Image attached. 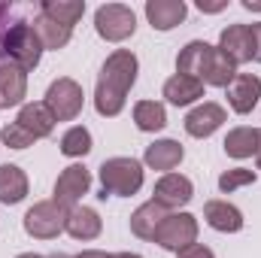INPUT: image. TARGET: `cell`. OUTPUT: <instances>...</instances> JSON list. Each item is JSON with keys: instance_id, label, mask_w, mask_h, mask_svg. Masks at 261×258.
Wrapping results in <instances>:
<instances>
[{"instance_id": "obj_17", "label": "cell", "mask_w": 261, "mask_h": 258, "mask_svg": "<svg viewBox=\"0 0 261 258\" xmlns=\"http://www.w3.org/2000/svg\"><path fill=\"white\" fill-rule=\"evenodd\" d=\"M64 231L73 237V240H82V243H88V240H97L100 237V231H103V219H100V213L97 210H91V207H73L70 213H67V225Z\"/></svg>"}, {"instance_id": "obj_26", "label": "cell", "mask_w": 261, "mask_h": 258, "mask_svg": "<svg viewBox=\"0 0 261 258\" xmlns=\"http://www.w3.org/2000/svg\"><path fill=\"white\" fill-rule=\"evenodd\" d=\"M40 12L49 15V18H55L58 24H64V28L73 31L76 21L85 15V0H43Z\"/></svg>"}, {"instance_id": "obj_37", "label": "cell", "mask_w": 261, "mask_h": 258, "mask_svg": "<svg viewBox=\"0 0 261 258\" xmlns=\"http://www.w3.org/2000/svg\"><path fill=\"white\" fill-rule=\"evenodd\" d=\"M15 258H46V255H37V252H21V255H15Z\"/></svg>"}, {"instance_id": "obj_30", "label": "cell", "mask_w": 261, "mask_h": 258, "mask_svg": "<svg viewBox=\"0 0 261 258\" xmlns=\"http://www.w3.org/2000/svg\"><path fill=\"white\" fill-rule=\"evenodd\" d=\"M0 140H3L9 149H28V146H34V143H37V140L28 134V131L18 125V122H9V125H3V131H0Z\"/></svg>"}, {"instance_id": "obj_36", "label": "cell", "mask_w": 261, "mask_h": 258, "mask_svg": "<svg viewBox=\"0 0 261 258\" xmlns=\"http://www.w3.org/2000/svg\"><path fill=\"white\" fill-rule=\"evenodd\" d=\"M113 258H143V255L140 252H116Z\"/></svg>"}, {"instance_id": "obj_29", "label": "cell", "mask_w": 261, "mask_h": 258, "mask_svg": "<svg viewBox=\"0 0 261 258\" xmlns=\"http://www.w3.org/2000/svg\"><path fill=\"white\" fill-rule=\"evenodd\" d=\"M258 179V170H249V167H231L219 176V192L222 194H231L237 189H246Z\"/></svg>"}, {"instance_id": "obj_12", "label": "cell", "mask_w": 261, "mask_h": 258, "mask_svg": "<svg viewBox=\"0 0 261 258\" xmlns=\"http://www.w3.org/2000/svg\"><path fill=\"white\" fill-rule=\"evenodd\" d=\"M182 158H186L182 143L164 137V140H155V143L146 146V152H143V167H149V170H161V173H173V170L182 164Z\"/></svg>"}, {"instance_id": "obj_5", "label": "cell", "mask_w": 261, "mask_h": 258, "mask_svg": "<svg viewBox=\"0 0 261 258\" xmlns=\"http://www.w3.org/2000/svg\"><path fill=\"white\" fill-rule=\"evenodd\" d=\"M94 31L107 43H125L137 31V12L125 3H103L94 12Z\"/></svg>"}, {"instance_id": "obj_25", "label": "cell", "mask_w": 261, "mask_h": 258, "mask_svg": "<svg viewBox=\"0 0 261 258\" xmlns=\"http://www.w3.org/2000/svg\"><path fill=\"white\" fill-rule=\"evenodd\" d=\"M134 125L143 134H155V131L167 128V110L158 100H137L134 104Z\"/></svg>"}, {"instance_id": "obj_19", "label": "cell", "mask_w": 261, "mask_h": 258, "mask_svg": "<svg viewBox=\"0 0 261 258\" xmlns=\"http://www.w3.org/2000/svg\"><path fill=\"white\" fill-rule=\"evenodd\" d=\"M203 82L195 79V76H182V73H173L167 82H164V88H161V97L167 100V104H173V107H189V104H195L203 97Z\"/></svg>"}, {"instance_id": "obj_24", "label": "cell", "mask_w": 261, "mask_h": 258, "mask_svg": "<svg viewBox=\"0 0 261 258\" xmlns=\"http://www.w3.org/2000/svg\"><path fill=\"white\" fill-rule=\"evenodd\" d=\"M34 31H37V37H40L43 49H49V52L64 49L67 43H70V37H73V31H70V28L58 24L55 18H49V15H43V12L34 18Z\"/></svg>"}, {"instance_id": "obj_32", "label": "cell", "mask_w": 261, "mask_h": 258, "mask_svg": "<svg viewBox=\"0 0 261 258\" xmlns=\"http://www.w3.org/2000/svg\"><path fill=\"white\" fill-rule=\"evenodd\" d=\"M249 37H252V61L261 64V21L249 24Z\"/></svg>"}, {"instance_id": "obj_9", "label": "cell", "mask_w": 261, "mask_h": 258, "mask_svg": "<svg viewBox=\"0 0 261 258\" xmlns=\"http://www.w3.org/2000/svg\"><path fill=\"white\" fill-rule=\"evenodd\" d=\"M225 122H228L225 107L216 104V100H203V104H197L195 110L182 119V128H186L189 137H195V140H206V137H213L216 131L222 128Z\"/></svg>"}, {"instance_id": "obj_34", "label": "cell", "mask_w": 261, "mask_h": 258, "mask_svg": "<svg viewBox=\"0 0 261 258\" xmlns=\"http://www.w3.org/2000/svg\"><path fill=\"white\" fill-rule=\"evenodd\" d=\"M73 258H113V255L103 252V249H82L79 255H73Z\"/></svg>"}, {"instance_id": "obj_27", "label": "cell", "mask_w": 261, "mask_h": 258, "mask_svg": "<svg viewBox=\"0 0 261 258\" xmlns=\"http://www.w3.org/2000/svg\"><path fill=\"white\" fill-rule=\"evenodd\" d=\"M206 49H210L206 40H192V43H186V46L179 49V55H176V73H182V76H195L197 79Z\"/></svg>"}, {"instance_id": "obj_14", "label": "cell", "mask_w": 261, "mask_h": 258, "mask_svg": "<svg viewBox=\"0 0 261 258\" xmlns=\"http://www.w3.org/2000/svg\"><path fill=\"white\" fill-rule=\"evenodd\" d=\"M225 91H228V107H231L237 116H249V113L258 107L261 79L255 73H237L234 82H231Z\"/></svg>"}, {"instance_id": "obj_4", "label": "cell", "mask_w": 261, "mask_h": 258, "mask_svg": "<svg viewBox=\"0 0 261 258\" xmlns=\"http://www.w3.org/2000/svg\"><path fill=\"white\" fill-rule=\"evenodd\" d=\"M43 104H46V110L52 113L55 122H73V119L82 113V107H85V91H82V85H79L76 79L58 76V79L46 88Z\"/></svg>"}, {"instance_id": "obj_21", "label": "cell", "mask_w": 261, "mask_h": 258, "mask_svg": "<svg viewBox=\"0 0 261 258\" xmlns=\"http://www.w3.org/2000/svg\"><path fill=\"white\" fill-rule=\"evenodd\" d=\"M15 122L28 131L34 140H43V137H49V134L55 131V119H52V113L46 110L43 100H31V104H24V107L18 110V119H15Z\"/></svg>"}, {"instance_id": "obj_10", "label": "cell", "mask_w": 261, "mask_h": 258, "mask_svg": "<svg viewBox=\"0 0 261 258\" xmlns=\"http://www.w3.org/2000/svg\"><path fill=\"white\" fill-rule=\"evenodd\" d=\"M28 97V70L9 58H0V110L24 107Z\"/></svg>"}, {"instance_id": "obj_31", "label": "cell", "mask_w": 261, "mask_h": 258, "mask_svg": "<svg viewBox=\"0 0 261 258\" xmlns=\"http://www.w3.org/2000/svg\"><path fill=\"white\" fill-rule=\"evenodd\" d=\"M176 258H216V252H213L210 246H203V243H192V246L179 249Z\"/></svg>"}, {"instance_id": "obj_8", "label": "cell", "mask_w": 261, "mask_h": 258, "mask_svg": "<svg viewBox=\"0 0 261 258\" xmlns=\"http://www.w3.org/2000/svg\"><path fill=\"white\" fill-rule=\"evenodd\" d=\"M88 189H91V173H88V167H85V164H70V167H64V170L58 173V179H55L52 200L70 213L73 207L82 203V197L88 194Z\"/></svg>"}, {"instance_id": "obj_23", "label": "cell", "mask_w": 261, "mask_h": 258, "mask_svg": "<svg viewBox=\"0 0 261 258\" xmlns=\"http://www.w3.org/2000/svg\"><path fill=\"white\" fill-rule=\"evenodd\" d=\"M225 155L228 158H237V161H246V158H252V155H258V128H234L228 131V137H225Z\"/></svg>"}, {"instance_id": "obj_3", "label": "cell", "mask_w": 261, "mask_h": 258, "mask_svg": "<svg viewBox=\"0 0 261 258\" xmlns=\"http://www.w3.org/2000/svg\"><path fill=\"white\" fill-rule=\"evenodd\" d=\"M0 46H3V58L15 61V64L24 67V70L40 67V61H43V52H46L31 21H15V24H9V31L3 34Z\"/></svg>"}, {"instance_id": "obj_40", "label": "cell", "mask_w": 261, "mask_h": 258, "mask_svg": "<svg viewBox=\"0 0 261 258\" xmlns=\"http://www.w3.org/2000/svg\"><path fill=\"white\" fill-rule=\"evenodd\" d=\"M258 143H261V128H258ZM258 155H261V146H258Z\"/></svg>"}, {"instance_id": "obj_7", "label": "cell", "mask_w": 261, "mask_h": 258, "mask_svg": "<svg viewBox=\"0 0 261 258\" xmlns=\"http://www.w3.org/2000/svg\"><path fill=\"white\" fill-rule=\"evenodd\" d=\"M21 225H24V234L34 240H55L67 225V210L58 207L55 200H37L24 213Z\"/></svg>"}, {"instance_id": "obj_38", "label": "cell", "mask_w": 261, "mask_h": 258, "mask_svg": "<svg viewBox=\"0 0 261 258\" xmlns=\"http://www.w3.org/2000/svg\"><path fill=\"white\" fill-rule=\"evenodd\" d=\"M46 258H73V255H64V252H52V255H46Z\"/></svg>"}, {"instance_id": "obj_11", "label": "cell", "mask_w": 261, "mask_h": 258, "mask_svg": "<svg viewBox=\"0 0 261 258\" xmlns=\"http://www.w3.org/2000/svg\"><path fill=\"white\" fill-rule=\"evenodd\" d=\"M192 197H195V183L189 176H182V173H164L155 183V192H152V200L161 203L164 210H179Z\"/></svg>"}, {"instance_id": "obj_15", "label": "cell", "mask_w": 261, "mask_h": 258, "mask_svg": "<svg viewBox=\"0 0 261 258\" xmlns=\"http://www.w3.org/2000/svg\"><path fill=\"white\" fill-rule=\"evenodd\" d=\"M203 219L219 234H237V231H243V222H246L240 207H234L231 200H222V197L203 203Z\"/></svg>"}, {"instance_id": "obj_28", "label": "cell", "mask_w": 261, "mask_h": 258, "mask_svg": "<svg viewBox=\"0 0 261 258\" xmlns=\"http://www.w3.org/2000/svg\"><path fill=\"white\" fill-rule=\"evenodd\" d=\"M91 152V131L85 125H73L61 137V155L67 158H85Z\"/></svg>"}, {"instance_id": "obj_16", "label": "cell", "mask_w": 261, "mask_h": 258, "mask_svg": "<svg viewBox=\"0 0 261 258\" xmlns=\"http://www.w3.org/2000/svg\"><path fill=\"white\" fill-rule=\"evenodd\" d=\"M189 6L186 0H146V18L155 31H173L186 21Z\"/></svg>"}, {"instance_id": "obj_20", "label": "cell", "mask_w": 261, "mask_h": 258, "mask_svg": "<svg viewBox=\"0 0 261 258\" xmlns=\"http://www.w3.org/2000/svg\"><path fill=\"white\" fill-rule=\"evenodd\" d=\"M28 192H31L28 173L18 164H0V203L15 207L28 197Z\"/></svg>"}, {"instance_id": "obj_13", "label": "cell", "mask_w": 261, "mask_h": 258, "mask_svg": "<svg viewBox=\"0 0 261 258\" xmlns=\"http://www.w3.org/2000/svg\"><path fill=\"white\" fill-rule=\"evenodd\" d=\"M237 76V64L219 49V46H210L206 55H203V64H200V73L197 79L203 85H213V88H228Z\"/></svg>"}, {"instance_id": "obj_1", "label": "cell", "mask_w": 261, "mask_h": 258, "mask_svg": "<svg viewBox=\"0 0 261 258\" xmlns=\"http://www.w3.org/2000/svg\"><path fill=\"white\" fill-rule=\"evenodd\" d=\"M140 61L130 49H116L110 52V58L103 61L97 73V85H94V110L103 119H116L125 104H128V91L137 82Z\"/></svg>"}, {"instance_id": "obj_22", "label": "cell", "mask_w": 261, "mask_h": 258, "mask_svg": "<svg viewBox=\"0 0 261 258\" xmlns=\"http://www.w3.org/2000/svg\"><path fill=\"white\" fill-rule=\"evenodd\" d=\"M167 213H170V210H164V207L155 203V200L140 203V207L130 213V231H134V237H140V240H152L155 231H158V225L164 222Z\"/></svg>"}, {"instance_id": "obj_6", "label": "cell", "mask_w": 261, "mask_h": 258, "mask_svg": "<svg viewBox=\"0 0 261 258\" xmlns=\"http://www.w3.org/2000/svg\"><path fill=\"white\" fill-rule=\"evenodd\" d=\"M152 243H158V246L167 249V252H179V249H186V246L197 243V216L186 213V210L167 213L164 222L158 225Z\"/></svg>"}, {"instance_id": "obj_35", "label": "cell", "mask_w": 261, "mask_h": 258, "mask_svg": "<svg viewBox=\"0 0 261 258\" xmlns=\"http://www.w3.org/2000/svg\"><path fill=\"white\" fill-rule=\"evenodd\" d=\"M243 9H255V12H261V3H252V0H243Z\"/></svg>"}, {"instance_id": "obj_39", "label": "cell", "mask_w": 261, "mask_h": 258, "mask_svg": "<svg viewBox=\"0 0 261 258\" xmlns=\"http://www.w3.org/2000/svg\"><path fill=\"white\" fill-rule=\"evenodd\" d=\"M6 9H9V6H6V3H0V18L6 15Z\"/></svg>"}, {"instance_id": "obj_18", "label": "cell", "mask_w": 261, "mask_h": 258, "mask_svg": "<svg viewBox=\"0 0 261 258\" xmlns=\"http://www.w3.org/2000/svg\"><path fill=\"white\" fill-rule=\"evenodd\" d=\"M219 49L234 61V64H246L252 61V37H249V24H228L219 34Z\"/></svg>"}, {"instance_id": "obj_41", "label": "cell", "mask_w": 261, "mask_h": 258, "mask_svg": "<svg viewBox=\"0 0 261 258\" xmlns=\"http://www.w3.org/2000/svg\"><path fill=\"white\" fill-rule=\"evenodd\" d=\"M258 173H261V155H258Z\"/></svg>"}, {"instance_id": "obj_33", "label": "cell", "mask_w": 261, "mask_h": 258, "mask_svg": "<svg viewBox=\"0 0 261 258\" xmlns=\"http://www.w3.org/2000/svg\"><path fill=\"white\" fill-rule=\"evenodd\" d=\"M225 6H228L225 0H222V3H203V0H197V9H200V12H222Z\"/></svg>"}, {"instance_id": "obj_2", "label": "cell", "mask_w": 261, "mask_h": 258, "mask_svg": "<svg viewBox=\"0 0 261 258\" xmlns=\"http://www.w3.org/2000/svg\"><path fill=\"white\" fill-rule=\"evenodd\" d=\"M100 176V197H130L143 189L146 183V170H143V161L128 158V155H119V158H107L97 170Z\"/></svg>"}]
</instances>
